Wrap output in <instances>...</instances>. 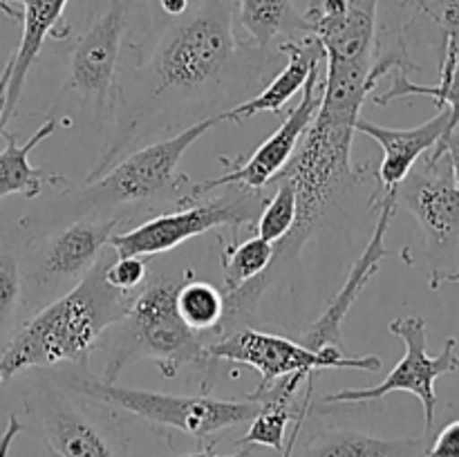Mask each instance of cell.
Listing matches in <instances>:
<instances>
[{
	"instance_id": "cell-1",
	"label": "cell",
	"mask_w": 459,
	"mask_h": 457,
	"mask_svg": "<svg viewBox=\"0 0 459 457\" xmlns=\"http://www.w3.org/2000/svg\"><path fill=\"white\" fill-rule=\"evenodd\" d=\"M151 47L119 67L115 108L103 151L85 182L106 173L160 119L182 108H213L233 97L238 83L251 88L276 70L281 49H255L238 36L233 0H191L179 16H166ZM276 74V72H273Z\"/></svg>"
},
{
	"instance_id": "cell-2",
	"label": "cell",
	"mask_w": 459,
	"mask_h": 457,
	"mask_svg": "<svg viewBox=\"0 0 459 457\" xmlns=\"http://www.w3.org/2000/svg\"><path fill=\"white\" fill-rule=\"evenodd\" d=\"M115 258L110 246L70 291L22 321L0 352V384L27 370L88 366L108 327L126 316L134 298L108 282L106 269Z\"/></svg>"
},
{
	"instance_id": "cell-3",
	"label": "cell",
	"mask_w": 459,
	"mask_h": 457,
	"mask_svg": "<svg viewBox=\"0 0 459 457\" xmlns=\"http://www.w3.org/2000/svg\"><path fill=\"white\" fill-rule=\"evenodd\" d=\"M184 273H148L146 282L134 291L126 316L108 327L103 334L101 343L108 349L103 381L115 384L130 363L152 361L166 379L178 376L182 367H193L200 375L202 394H209L218 381L222 361L209 352L206 341L179 316L175 296Z\"/></svg>"
},
{
	"instance_id": "cell-4",
	"label": "cell",
	"mask_w": 459,
	"mask_h": 457,
	"mask_svg": "<svg viewBox=\"0 0 459 457\" xmlns=\"http://www.w3.org/2000/svg\"><path fill=\"white\" fill-rule=\"evenodd\" d=\"M222 121V112L204 116L173 137L121 157L106 173L85 182V186H67L61 197L65 200L63 204L67 206V211L76 213V218L94 215V218H115L121 222L124 209H139L142 204L151 206L152 202L170 195H175L178 202L191 182L186 175L178 173L184 152Z\"/></svg>"
},
{
	"instance_id": "cell-5",
	"label": "cell",
	"mask_w": 459,
	"mask_h": 457,
	"mask_svg": "<svg viewBox=\"0 0 459 457\" xmlns=\"http://www.w3.org/2000/svg\"><path fill=\"white\" fill-rule=\"evenodd\" d=\"M54 379L65 388L106 403L119 412L139 417L148 424L170 433L206 439L233 426L249 424L260 403L249 397L218 399L211 394H169L143 388L108 384L88 366H61Z\"/></svg>"
},
{
	"instance_id": "cell-6",
	"label": "cell",
	"mask_w": 459,
	"mask_h": 457,
	"mask_svg": "<svg viewBox=\"0 0 459 457\" xmlns=\"http://www.w3.org/2000/svg\"><path fill=\"white\" fill-rule=\"evenodd\" d=\"M48 453L56 457H133L115 408L65 388L54 376H39L22 392Z\"/></svg>"
},
{
	"instance_id": "cell-7",
	"label": "cell",
	"mask_w": 459,
	"mask_h": 457,
	"mask_svg": "<svg viewBox=\"0 0 459 457\" xmlns=\"http://www.w3.org/2000/svg\"><path fill=\"white\" fill-rule=\"evenodd\" d=\"M119 220L81 215L45 237H30L21 255L22 321L70 291L94 267Z\"/></svg>"
},
{
	"instance_id": "cell-8",
	"label": "cell",
	"mask_w": 459,
	"mask_h": 457,
	"mask_svg": "<svg viewBox=\"0 0 459 457\" xmlns=\"http://www.w3.org/2000/svg\"><path fill=\"white\" fill-rule=\"evenodd\" d=\"M224 188L227 191L222 195H206L202 200L179 204L170 213L146 220L130 231L115 233L108 246H112L117 255H139L151 260L220 227H229L231 240H236L238 228L255 227L267 204V193L263 188H247L240 184Z\"/></svg>"
},
{
	"instance_id": "cell-9",
	"label": "cell",
	"mask_w": 459,
	"mask_h": 457,
	"mask_svg": "<svg viewBox=\"0 0 459 457\" xmlns=\"http://www.w3.org/2000/svg\"><path fill=\"white\" fill-rule=\"evenodd\" d=\"M394 200L397 209H406L420 224L429 260V287L437 291L459 254V186L446 152L433 148L421 155L397 186Z\"/></svg>"
},
{
	"instance_id": "cell-10",
	"label": "cell",
	"mask_w": 459,
	"mask_h": 457,
	"mask_svg": "<svg viewBox=\"0 0 459 457\" xmlns=\"http://www.w3.org/2000/svg\"><path fill=\"white\" fill-rule=\"evenodd\" d=\"M206 348L218 361L229 366L254 367L260 375V384L254 392H264L285 376H309L327 367L363 372L381 370L379 357H345L343 349L334 345L312 349L300 341L263 332L254 325H240L222 332L213 341H206Z\"/></svg>"
},
{
	"instance_id": "cell-11",
	"label": "cell",
	"mask_w": 459,
	"mask_h": 457,
	"mask_svg": "<svg viewBox=\"0 0 459 457\" xmlns=\"http://www.w3.org/2000/svg\"><path fill=\"white\" fill-rule=\"evenodd\" d=\"M133 7L134 0H106L70 49V70L61 94L79 99V106L92 115L97 128L110 124L121 47Z\"/></svg>"
},
{
	"instance_id": "cell-12",
	"label": "cell",
	"mask_w": 459,
	"mask_h": 457,
	"mask_svg": "<svg viewBox=\"0 0 459 457\" xmlns=\"http://www.w3.org/2000/svg\"><path fill=\"white\" fill-rule=\"evenodd\" d=\"M390 334L403 341V357L384 381L368 388H345L323 397V403H370L381 401L390 392H411L424 406V433L430 435L435 426L437 392L435 381L442 375L459 370L457 339L448 336L437 357L429 354V325L421 316H399L388 323Z\"/></svg>"
},
{
	"instance_id": "cell-13",
	"label": "cell",
	"mask_w": 459,
	"mask_h": 457,
	"mask_svg": "<svg viewBox=\"0 0 459 457\" xmlns=\"http://www.w3.org/2000/svg\"><path fill=\"white\" fill-rule=\"evenodd\" d=\"M323 63L325 61L316 63L309 72L307 81L300 90L303 97H300L299 106L287 112L281 128L267 142L260 143L254 155L247 157V160H242V157H220V164H224L227 173L213 179H204V182H188L186 191L178 197L175 206L202 200V197L211 195L215 188L231 186V184H240V186L247 188H267V184H272L282 173V168L290 164L305 130L309 128V124L316 116L323 92Z\"/></svg>"
},
{
	"instance_id": "cell-14",
	"label": "cell",
	"mask_w": 459,
	"mask_h": 457,
	"mask_svg": "<svg viewBox=\"0 0 459 457\" xmlns=\"http://www.w3.org/2000/svg\"><path fill=\"white\" fill-rule=\"evenodd\" d=\"M397 188H390V191L377 195V211H379V220L375 224V231L372 237L368 240L366 249L361 251V255L357 258V263L352 264L350 273L345 276L343 285L336 291L334 298L327 303L325 312L312 323V325L305 330V334L300 336V343L307 345L312 349L327 348V345H334V348L343 349V339H341V325L348 318L350 309L354 307V303L359 300V296L363 294V289L368 287V282L372 280L377 272H379L381 263L388 255V246H385V233H388L390 222H393L394 213H397Z\"/></svg>"
},
{
	"instance_id": "cell-15",
	"label": "cell",
	"mask_w": 459,
	"mask_h": 457,
	"mask_svg": "<svg viewBox=\"0 0 459 457\" xmlns=\"http://www.w3.org/2000/svg\"><path fill=\"white\" fill-rule=\"evenodd\" d=\"M70 0H0V9L9 18L22 25V36L18 49L12 54V76L7 85V99H4V112L0 119V130H7V124L13 119L21 101L25 79L34 65L36 56L43 49L45 40L65 39L70 27L63 21V13Z\"/></svg>"
},
{
	"instance_id": "cell-16",
	"label": "cell",
	"mask_w": 459,
	"mask_h": 457,
	"mask_svg": "<svg viewBox=\"0 0 459 457\" xmlns=\"http://www.w3.org/2000/svg\"><path fill=\"white\" fill-rule=\"evenodd\" d=\"M448 124H451L448 108H439L433 119L415 125V128H385V125L372 124V121L359 116L357 133L375 139L384 152L379 168H377V184H379L377 195L390 191V188H397L403 182V177L411 173L412 166L417 164V160L433 151L444 134L451 133Z\"/></svg>"
},
{
	"instance_id": "cell-17",
	"label": "cell",
	"mask_w": 459,
	"mask_h": 457,
	"mask_svg": "<svg viewBox=\"0 0 459 457\" xmlns=\"http://www.w3.org/2000/svg\"><path fill=\"white\" fill-rule=\"evenodd\" d=\"M278 49L285 56V67H281L273 74L272 83L264 90H260L255 97L247 99V101L238 103V106L229 108V110H222L224 121L242 124V121L260 115V112H272V115L278 116L282 112V108L303 90L312 67L316 63L325 61V52H323L321 43H318V39L314 34L282 40L278 45Z\"/></svg>"
},
{
	"instance_id": "cell-18",
	"label": "cell",
	"mask_w": 459,
	"mask_h": 457,
	"mask_svg": "<svg viewBox=\"0 0 459 457\" xmlns=\"http://www.w3.org/2000/svg\"><path fill=\"white\" fill-rule=\"evenodd\" d=\"M58 125H61V121L56 116H49L25 143H18L16 133L0 130V137L4 139V148L0 151V200L7 195H22L27 200H36L48 186H70V179L63 177V175L30 164L31 151L40 142L52 137Z\"/></svg>"
},
{
	"instance_id": "cell-19",
	"label": "cell",
	"mask_w": 459,
	"mask_h": 457,
	"mask_svg": "<svg viewBox=\"0 0 459 457\" xmlns=\"http://www.w3.org/2000/svg\"><path fill=\"white\" fill-rule=\"evenodd\" d=\"M233 22L240 39L255 49H272L276 40L312 34L291 0H233Z\"/></svg>"
},
{
	"instance_id": "cell-20",
	"label": "cell",
	"mask_w": 459,
	"mask_h": 457,
	"mask_svg": "<svg viewBox=\"0 0 459 457\" xmlns=\"http://www.w3.org/2000/svg\"><path fill=\"white\" fill-rule=\"evenodd\" d=\"M424 439H384L361 430L321 428L305 442L299 457H424Z\"/></svg>"
},
{
	"instance_id": "cell-21",
	"label": "cell",
	"mask_w": 459,
	"mask_h": 457,
	"mask_svg": "<svg viewBox=\"0 0 459 457\" xmlns=\"http://www.w3.org/2000/svg\"><path fill=\"white\" fill-rule=\"evenodd\" d=\"M439 70V83L437 85H424L415 83L406 72H390L393 74V85L381 94H370L372 101L379 106H388V103L397 101V99L406 97H430L437 108H448L451 112V124L448 130L455 133L459 125V45H448L446 54H444L442 63L437 65Z\"/></svg>"
},
{
	"instance_id": "cell-22",
	"label": "cell",
	"mask_w": 459,
	"mask_h": 457,
	"mask_svg": "<svg viewBox=\"0 0 459 457\" xmlns=\"http://www.w3.org/2000/svg\"><path fill=\"white\" fill-rule=\"evenodd\" d=\"M175 305H178L182 321L200 336L218 334L224 314H227L224 291L211 282L200 280L193 269H186L184 273V280L175 296Z\"/></svg>"
},
{
	"instance_id": "cell-23",
	"label": "cell",
	"mask_w": 459,
	"mask_h": 457,
	"mask_svg": "<svg viewBox=\"0 0 459 457\" xmlns=\"http://www.w3.org/2000/svg\"><path fill=\"white\" fill-rule=\"evenodd\" d=\"M222 245V255H220V264H222V278H224V294L240 289L255 276L267 272L269 264L273 260V245L264 237L255 236L245 242H236L229 237H220Z\"/></svg>"
},
{
	"instance_id": "cell-24",
	"label": "cell",
	"mask_w": 459,
	"mask_h": 457,
	"mask_svg": "<svg viewBox=\"0 0 459 457\" xmlns=\"http://www.w3.org/2000/svg\"><path fill=\"white\" fill-rule=\"evenodd\" d=\"M406 31L424 22L433 36L437 65L442 63L448 45H459V0H424L417 7L403 12Z\"/></svg>"
},
{
	"instance_id": "cell-25",
	"label": "cell",
	"mask_w": 459,
	"mask_h": 457,
	"mask_svg": "<svg viewBox=\"0 0 459 457\" xmlns=\"http://www.w3.org/2000/svg\"><path fill=\"white\" fill-rule=\"evenodd\" d=\"M22 303L21 254L0 237V352L18 330Z\"/></svg>"
},
{
	"instance_id": "cell-26",
	"label": "cell",
	"mask_w": 459,
	"mask_h": 457,
	"mask_svg": "<svg viewBox=\"0 0 459 457\" xmlns=\"http://www.w3.org/2000/svg\"><path fill=\"white\" fill-rule=\"evenodd\" d=\"M273 184H276V191H273L272 197H267V204H264L263 213H260L258 222H255L258 236L272 242V245L282 240L294 228L296 215H299V200H296L294 182L290 177L278 175Z\"/></svg>"
},
{
	"instance_id": "cell-27",
	"label": "cell",
	"mask_w": 459,
	"mask_h": 457,
	"mask_svg": "<svg viewBox=\"0 0 459 457\" xmlns=\"http://www.w3.org/2000/svg\"><path fill=\"white\" fill-rule=\"evenodd\" d=\"M106 278L115 289L134 294L148 278V258L139 255H117L106 269Z\"/></svg>"
},
{
	"instance_id": "cell-28",
	"label": "cell",
	"mask_w": 459,
	"mask_h": 457,
	"mask_svg": "<svg viewBox=\"0 0 459 457\" xmlns=\"http://www.w3.org/2000/svg\"><path fill=\"white\" fill-rule=\"evenodd\" d=\"M424 457H459V419L448 421L426 448Z\"/></svg>"
},
{
	"instance_id": "cell-29",
	"label": "cell",
	"mask_w": 459,
	"mask_h": 457,
	"mask_svg": "<svg viewBox=\"0 0 459 457\" xmlns=\"http://www.w3.org/2000/svg\"><path fill=\"white\" fill-rule=\"evenodd\" d=\"M435 148H442V151L448 155L453 175H455V182L459 186V134L457 133H446L442 139H439L437 146H435Z\"/></svg>"
},
{
	"instance_id": "cell-30",
	"label": "cell",
	"mask_w": 459,
	"mask_h": 457,
	"mask_svg": "<svg viewBox=\"0 0 459 457\" xmlns=\"http://www.w3.org/2000/svg\"><path fill=\"white\" fill-rule=\"evenodd\" d=\"M21 430H22L21 419H18L16 415H9L7 428H4V433L0 435V457H9V451H12L13 439L21 435Z\"/></svg>"
},
{
	"instance_id": "cell-31",
	"label": "cell",
	"mask_w": 459,
	"mask_h": 457,
	"mask_svg": "<svg viewBox=\"0 0 459 457\" xmlns=\"http://www.w3.org/2000/svg\"><path fill=\"white\" fill-rule=\"evenodd\" d=\"M307 415H309V410H307V412H303V415H300L299 419L294 421V430H291L290 439H287L285 448H282V457H291V455H294L296 442H299V437H300V430H303V424H305V419H307Z\"/></svg>"
},
{
	"instance_id": "cell-32",
	"label": "cell",
	"mask_w": 459,
	"mask_h": 457,
	"mask_svg": "<svg viewBox=\"0 0 459 457\" xmlns=\"http://www.w3.org/2000/svg\"><path fill=\"white\" fill-rule=\"evenodd\" d=\"M188 3H191V0H157L160 12L164 13V16H179V13H184L188 9Z\"/></svg>"
},
{
	"instance_id": "cell-33",
	"label": "cell",
	"mask_w": 459,
	"mask_h": 457,
	"mask_svg": "<svg viewBox=\"0 0 459 457\" xmlns=\"http://www.w3.org/2000/svg\"><path fill=\"white\" fill-rule=\"evenodd\" d=\"M179 457H251V451H249V446H247V448H240L238 453H233V455H218L213 448L206 446V448H200V451L186 453V455H179Z\"/></svg>"
},
{
	"instance_id": "cell-34",
	"label": "cell",
	"mask_w": 459,
	"mask_h": 457,
	"mask_svg": "<svg viewBox=\"0 0 459 457\" xmlns=\"http://www.w3.org/2000/svg\"><path fill=\"white\" fill-rule=\"evenodd\" d=\"M12 67L13 61L9 56L7 65H4L3 74H0V119H3V112H4V99H7V85H9V76H12Z\"/></svg>"
},
{
	"instance_id": "cell-35",
	"label": "cell",
	"mask_w": 459,
	"mask_h": 457,
	"mask_svg": "<svg viewBox=\"0 0 459 457\" xmlns=\"http://www.w3.org/2000/svg\"><path fill=\"white\" fill-rule=\"evenodd\" d=\"M399 3H402L403 12H408V9L417 7V4H420V3H424V0H399Z\"/></svg>"
},
{
	"instance_id": "cell-36",
	"label": "cell",
	"mask_w": 459,
	"mask_h": 457,
	"mask_svg": "<svg viewBox=\"0 0 459 457\" xmlns=\"http://www.w3.org/2000/svg\"><path fill=\"white\" fill-rule=\"evenodd\" d=\"M444 282H459V264L455 269H453L451 273H448L446 278H444Z\"/></svg>"
},
{
	"instance_id": "cell-37",
	"label": "cell",
	"mask_w": 459,
	"mask_h": 457,
	"mask_svg": "<svg viewBox=\"0 0 459 457\" xmlns=\"http://www.w3.org/2000/svg\"><path fill=\"white\" fill-rule=\"evenodd\" d=\"M48 457H56V455H54V453H48Z\"/></svg>"
}]
</instances>
